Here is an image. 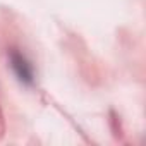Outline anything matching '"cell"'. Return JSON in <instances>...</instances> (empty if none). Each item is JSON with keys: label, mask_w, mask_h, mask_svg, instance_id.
I'll use <instances>...</instances> for the list:
<instances>
[{"label": "cell", "mask_w": 146, "mask_h": 146, "mask_svg": "<svg viewBox=\"0 0 146 146\" xmlns=\"http://www.w3.org/2000/svg\"><path fill=\"white\" fill-rule=\"evenodd\" d=\"M11 62H12V67L16 70V74L19 76V79L24 81V83H31V79H33V70H31V65L24 60V57L19 55L17 52H14L11 55Z\"/></svg>", "instance_id": "obj_1"}]
</instances>
